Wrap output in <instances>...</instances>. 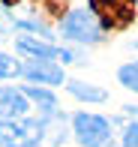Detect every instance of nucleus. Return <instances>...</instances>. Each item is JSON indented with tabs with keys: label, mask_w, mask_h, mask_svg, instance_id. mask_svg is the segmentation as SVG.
<instances>
[{
	"label": "nucleus",
	"mask_w": 138,
	"mask_h": 147,
	"mask_svg": "<svg viewBox=\"0 0 138 147\" xmlns=\"http://www.w3.org/2000/svg\"><path fill=\"white\" fill-rule=\"evenodd\" d=\"M117 78H120V84H126L129 90L138 93V63H126L120 72H117Z\"/></svg>",
	"instance_id": "10"
},
{
	"label": "nucleus",
	"mask_w": 138,
	"mask_h": 147,
	"mask_svg": "<svg viewBox=\"0 0 138 147\" xmlns=\"http://www.w3.org/2000/svg\"><path fill=\"white\" fill-rule=\"evenodd\" d=\"M66 87H69L72 96L81 99V102H105V99H108V93L102 87H93V84H84V81H69Z\"/></svg>",
	"instance_id": "8"
},
{
	"label": "nucleus",
	"mask_w": 138,
	"mask_h": 147,
	"mask_svg": "<svg viewBox=\"0 0 138 147\" xmlns=\"http://www.w3.org/2000/svg\"><path fill=\"white\" fill-rule=\"evenodd\" d=\"M24 93H27V99H36V102L42 105L45 111H54V108H57V99H54V93H51V90H42V87H27Z\"/></svg>",
	"instance_id": "9"
},
{
	"label": "nucleus",
	"mask_w": 138,
	"mask_h": 147,
	"mask_svg": "<svg viewBox=\"0 0 138 147\" xmlns=\"http://www.w3.org/2000/svg\"><path fill=\"white\" fill-rule=\"evenodd\" d=\"M42 129V120H0V147H33Z\"/></svg>",
	"instance_id": "1"
},
{
	"label": "nucleus",
	"mask_w": 138,
	"mask_h": 147,
	"mask_svg": "<svg viewBox=\"0 0 138 147\" xmlns=\"http://www.w3.org/2000/svg\"><path fill=\"white\" fill-rule=\"evenodd\" d=\"M90 6L105 30L126 27L135 15V0H90Z\"/></svg>",
	"instance_id": "3"
},
{
	"label": "nucleus",
	"mask_w": 138,
	"mask_h": 147,
	"mask_svg": "<svg viewBox=\"0 0 138 147\" xmlns=\"http://www.w3.org/2000/svg\"><path fill=\"white\" fill-rule=\"evenodd\" d=\"M39 3L48 9V15H60V12L66 9V0H39Z\"/></svg>",
	"instance_id": "12"
},
{
	"label": "nucleus",
	"mask_w": 138,
	"mask_h": 147,
	"mask_svg": "<svg viewBox=\"0 0 138 147\" xmlns=\"http://www.w3.org/2000/svg\"><path fill=\"white\" fill-rule=\"evenodd\" d=\"M15 75H21L18 60H12L9 54H3V51H0V78H15Z\"/></svg>",
	"instance_id": "11"
},
{
	"label": "nucleus",
	"mask_w": 138,
	"mask_h": 147,
	"mask_svg": "<svg viewBox=\"0 0 138 147\" xmlns=\"http://www.w3.org/2000/svg\"><path fill=\"white\" fill-rule=\"evenodd\" d=\"M21 75L30 81H42V84H60L63 81V69L54 66L51 60H30L21 66Z\"/></svg>",
	"instance_id": "7"
},
{
	"label": "nucleus",
	"mask_w": 138,
	"mask_h": 147,
	"mask_svg": "<svg viewBox=\"0 0 138 147\" xmlns=\"http://www.w3.org/2000/svg\"><path fill=\"white\" fill-rule=\"evenodd\" d=\"M63 36L72 39V42H96L99 39V24H96V18L90 15V12L84 9H72L66 18H63L60 24Z\"/></svg>",
	"instance_id": "4"
},
{
	"label": "nucleus",
	"mask_w": 138,
	"mask_h": 147,
	"mask_svg": "<svg viewBox=\"0 0 138 147\" xmlns=\"http://www.w3.org/2000/svg\"><path fill=\"white\" fill-rule=\"evenodd\" d=\"M15 45H18V51L33 54V57H39V60H75L69 51L54 48V45H45V42H39V39H33V36H18Z\"/></svg>",
	"instance_id": "6"
},
{
	"label": "nucleus",
	"mask_w": 138,
	"mask_h": 147,
	"mask_svg": "<svg viewBox=\"0 0 138 147\" xmlns=\"http://www.w3.org/2000/svg\"><path fill=\"white\" fill-rule=\"evenodd\" d=\"M72 126H75L78 144H84V147H105L108 138H111L108 120L99 117V114H87V111H81V114H75Z\"/></svg>",
	"instance_id": "2"
},
{
	"label": "nucleus",
	"mask_w": 138,
	"mask_h": 147,
	"mask_svg": "<svg viewBox=\"0 0 138 147\" xmlns=\"http://www.w3.org/2000/svg\"><path fill=\"white\" fill-rule=\"evenodd\" d=\"M123 147H138V123H132L123 135Z\"/></svg>",
	"instance_id": "13"
},
{
	"label": "nucleus",
	"mask_w": 138,
	"mask_h": 147,
	"mask_svg": "<svg viewBox=\"0 0 138 147\" xmlns=\"http://www.w3.org/2000/svg\"><path fill=\"white\" fill-rule=\"evenodd\" d=\"M27 93L24 90H12L3 87L0 90V120H21L27 114Z\"/></svg>",
	"instance_id": "5"
}]
</instances>
